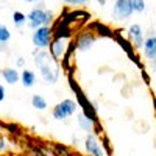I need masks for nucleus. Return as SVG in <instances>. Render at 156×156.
<instances>
[{"label":"nucleus","mask_w":156,"mask_h":156,"mask_svg":"<svg viewBox=\"0 0 156 156\" xmlns=\"http://www.w3.org/2000/svg\"><path fill=\"white\" fill-rule=\"evenodd\" d=\"M0 76L3 78V81L6 84H11V86H14L20 81V72L14 67H5L0 70Z\"/></svg>","instance_id":"ddd939ff"},{"label":"nucleus","mask_w":156,"mask_h":156,"mask_svg":"<svg viewBox=\"0 0 156 156\" xmlns=\"http://www.w3.org/2000/svg\"><path fill=\"white\" fill-rule=\"evenodd\" d=\"M66 5H72V6H80V5H86L90 0H62Z\"/></svg>","instance_id":"393cba45"},{"label":"nucleus","mask_w":156,"mask_h":156,"mask_svg":"<svg viewBox=\"0 0 156 156\" xmlns=\"http://www.w3.org/2000/svg\"><path fill=\"white\" fill-rule=\"evenodd\" d=\"M12 23H14L17 28H22L23 25L27 23V16H25L22 11H14L12 12Z\"/></svg>","instance_id":"aec40b11"},{"label":"nucleus","mask_w":156,"mask_h":156,"mask_svg":"<svg viewBox=\"0 0 156 156\" xmlns=\"http://www.w3.org/2000/svg\"><path fill=\"white\" fill-rule=\"evenodd\" d=\"M95 41H97V36L92 31H89V30H83L81 33H78L76 37L73 39L75 48L78 51H83V53H86V51H89L90 48H92Z\"/></svg>","instance_id":"0eeeda50"},{"label":"nucleus","mask_w":156,"mask_h":156,"mask_svg":"<svg viewBox=\"0 0 156 156\" xmlns=\"http://www.w3.org/2000/svg\"><path fill=\"white\" fill-rule=\"evenodd\" d=\"M133 5L131 0H115L112 5V12L111 16L114 20H126L133 16Z\"/></svg>","instance_id":"423d86ee"},{"label":"nucleus","mask_w":156,"mask_h":156,"mask_svg":"<svg viewBox=\"0 0 156 156\" xmlns=\"http://www.w3.org/2000/svg\"><path fill=\"white\" fill-rule=\"evenodd\" d=\"M23 66H25V58H23V56H19V58L16 59V67L20 69V67H23Z\"/></svg>","instance_id":"bb28decb"},{"label":"nucleus","mask_w":156,"mask_h":156,"mask_svg":"<svg viewBox=\"0 0 156 156\" xmlns=\"http://www.w3.org/2000/svg\"><path fill=\"white\" fill-rule=\"evenodd\" d=\"M53 20H55L53 12L50 9H45L44 5H39L30 9V12L27 14V25L31 30H36L39 27H51Z\"/></svg>","instance_id":"7ed1b4c3"},{"label":"nucleus","mask_w":156,"mask_h":156,"mask_svg":"<svg viewBox=\"0 0 156 156\" xmlns=\"http://www.w3.org/2000/svg\"><path fill=\"white\" fill-rule=\"evenodd\" d=\"M5 148H6V140L0 136V151H3Z\"/></svg>","instance_id":"cd10ccee"},{"label":"nucleus","mask_w":156,"mask_h":156,"mask_svg":"<svg viewBox=\"0 0 156 156\" xmlns=\"http://www.w3.org/2000/svg\"><path fill=\"white\" fill-rule=\"evenodd\" d=\"M76 123H78V126H80L83 131H86V134L87 133H94V128H95V123L89 119L87 115H84L81 111L76 114Z\"/></svg>","instance_id":"dca6fc26"},{"label":"nucleus","mask_w":156,"mask_h":156,"mask_svg":"<svg viewBox=\"0 0 156 156\" xmlns=\"http://www.w3.org/2000/svg\"><path fill=\"white\" fill-rule=\"evenodd\" d=\"M86 30L92 31L95 36H100V37H109V39L114 37V30H111L108 25H105V23L100 22V20H92V22H89L87 27H86Z\"/></svg>","instance_id":"f8f14e48"},{"label":"nucleus","mask_w":156,"mask_h":156,"mask_svg":"<svg viewBox=\"0 0 156 156\" xmlns=\"http://www.w3.org/2000/svg\"><path fill=\"white\" fill-rule=\"evenodd\" d=\"M51 148H53V151L56 153V156H67L70 148L67 145L64 144H59V142H51Z\"/></svg>","instance_id":"412c9836"},{"label":"nucleus","mask_w":156,"mask_h":156,"mask_svg":"<svg viewBox=\"0 0 156 156\" xmlns=\"http://www.w3.org/2000/svg\"><path fill=\"white\" fill-rule=\"evenodd\" d=\"M27 145H28V150L33 153V156H47L45 145L41 144V142H36V144H33L31 139L27 137Z\"/></svg>","instance_id":"f3484780"},{"label":"nucleus","mask_w":156,"mask_h":156,"mask_svg":"<svg viewBox=\"0 0 156 156\" xmlns=\"http://www.w3.org/2000/svg\"><path fill=\"white\" fill-rule=\"evenodd\" d=\"M100 144H101V147H103V151H105V154L112 156V148H111V142H109V137H108V136L101 134V136H100Z\"/></svg>","instance_id":"4be33fe9"},{"label":"nucleus","mask_w":156,"mask_h":156,"mask_svg":"<svg viewBox=\"0 0 156 156\" xmlns=\"http://www.w3.org/2000/svg\"><path fill=\"white\" fill-rule=\"evenodd\" d=\"M69 44H70V39H66V37H53L51 42L47 48V51L53 56L55 59L61 61L62 56L66 55V51L69 48Z\"/></svg>","instance_id":"6e6552de"},{"label":"nucleus","mask_w":156,"mask_h":156,"mask_svg":"<svg viewBox=\"0 0 156 156\" xmlns=\"http://www.w3.org/2000/svg\"><path fill=\"white\" fill-rule=\"evenodd\" d=\"M9 39H11V31L8 30V27H6L5 23L0 22V42L6 44Z\"/></svg>","instance_id":"5701e85b"},{"label":"nucleus","mask_w":156,"mask_h":156,"mask_svg":"<svg viewBox=\"0 0 156 156\" xmlns=\"http://www.w3.org/2000/svg\"><path fill=\"white\" fill-rule=\"evenodd\" d=\"M5 97H6V89L3 84H0V103L5 100Z\"/></svg>","instance_id":"a878e982"},{"label":"nucleus","mask_w":156,"mask_h":156,"mask_svg":"<svg viewBox=\"0 0 156 156\" xmlns=\"http://www.w3.org/2000/svg\"><path fill=\"white\" fill-rule=\"evenodd\" d=\"M51 39H53V31H51V27H39L36 30H33L31 34V42L34 45V48L39 50H47Z\"/></svg>","instance_id":"39448f33"},{"label":"nucleus","mask_w":156,"mask_h":156,"mask_svg":"<svg viewBox=\"0 0 156 156\" xmlns=\"http://www.w3.org/2000/svg\"><path fill=\"white\" fill-rule=\"evenodd\" d=\"M76 111H78L76 101L72 100V98H64L56 106H53V109H51V117H53L55 120L62 122V120H66L67 117H72Z\"/></svg>","instance_id":"20e7f679"},{"label":"nucleus","mask_w":156,"mask_h":156,"mask_svg":"<svg viewBox=\"0 0 156 156\" xmlns=\"http://www.w3.org/2000/svg\"><path fill=\"white\" fill-rule=\"evenodd\" d=\"M23 2H27V3H36V2H41V0H23Z\"/></svg>","instance_id":"473e14b6"},{"label":"nucleus","mask_w":156,"mask_h":156,"mask_svg":"<svg viewBox=\"0 0 156 156\" xmlns=\"http://www.w3.org/2000/svg\"><path fill=\"white\" fill-rule=\"evenodd\" d=\"M97 2H98V5H101V6L106 5V0H97Z\"/></svg>","instance_id":"2f4dec72"},{"label":"nucleus","mask_w":156,"mask_h":156,"mask_svg":"<svg viewBox=\"0 0 156 156\" xmlns=\"http://www.w3.org/2000/svg\"><path fill=\"white\" fill-rule=\"evenodd\" d=\"M128 41L131 42V45L134 48H142L144 47V31H142V27L139 23H133L131 27L128 28Z\"/></svg>","instance_id":"9b49d317"},{"label":"nucleus","mask_w":156,"mask_h":156,"mask_svg":"<svg viewBox=\"0 0 156 156\" xmlns=\"http://www.w3.org/2000/svg\"><path fill=\"white\" fill-rule=\"evenodd\" d=\"M112 39H115V42L123 48V51L128 55L129 59H131L133 62H136L140 69H144V67H142V64H140V61H139V58H136V48L131 45V42H129L128 39H125V37L120 34V30H114V37H112Z\"/></svg>","instance_id":"1a4fd4ad"},{"label":"nucleus","mask_w":156,"mask_h":156,"mask_svg":"<svg viewBox=\"0 0 156 156\" xmlns=\"http://www.w3.org/2000/svg\"><path fill=\"white\" fill-rule=\"evenodd\" d=\"M33 61L34 67L37 69L39 75L45 84H56L61 78V64L55 59L47 50H33Z\"/></svg>","instance_id":"f257e3e1"},{"label":"nucleus","mask_w":156,"mask_h":156,"mask_svg":"<svg viewBox=\"0 0 156 156\" xmlns=\"http://www.w3.org/2000/svg\"><path fill=\"white\" fill-rule=\"evenodd\" d=\"M5 50H6V44L0 42V51H5Z\"/></svg>","instance_id":"7c9ffc66"},{"label":"nucleus","mask_w":156,"mask_h":156,"mask_svg":"<svg viewBox=\"0 0 156 156\" xmlns=\"http://www.w3.org/2000/svg\"><path fill=\"white\" fill-rule=\"evenodd\" d=\"M72 144H73V145H75V147H76V145H78V144H80V139H78V137H76V136H73V137H72Z\"/></svg>","instance_id":"c756f323"},{"label":"nucleus","mask_w":156,"mask_h":156,"mask_svg":"<svg viewBox=\"0 0 156 156\" xmlns=\"http://www.w3.org/2000/svg\"><path fill=\"white\" fill-rule=\"evenodd\" d=\"M142 78H144V81L145 83H150V78H148V75H147V72L142 69Z\"/></svg>","instance_id":"c85d7f7f"},{"label":"nucleus","mask_w":156,"mask_h":156,"mask_svg":"<svg viewBox=\"0 0 156 156\" xmlns=\"http://www.w3.org/2000/svg\"><path fill=\"white\" fill-rule=\"evenodd\" d=\"M84 150L89 156H106L103 151V147L100 144L98 137L94 133H87L84 139Z\"/></svg>","instance_id":"9d476101"},{"label":"nucleus","mask_w":156,"mask_h":156,"mask_svg":"<svg viewBox=\"0 0 156 156\" xmlns=\"http://www.w3.org/2000/svg\"><path fill=\"white\" fill-rule=\"evenodd\" d=\"M36 81H37V76H36V72H34V70H31V69H23V70L20 72V83H22L23 87L30 89V87H33V86L36 84Z\"/></svg>","instance_id":"2eb2a0df"},{"label":"nucleus","mask_w":156,"mask_h":156,"mask_svg":"<svg viewBox=\"0 0 156 156\" xmlns=\"http://www.w3.org/2000/svg\"><path fill=\"white\" fill-rule=\"evenodd\" d=\"M151 66H153V69H156V56L151 59Z\"/></svg>","instance_id":"72a5a7b5"},{"label":"nucleus","mask_w":156,"mask_h":156,"mask_svg":"<svg viewBox=\"0 0 156 156\" xmlns=\"http://www.w3.org/2000/svg\"><path fill=\"white\" fill-rule=\"evenodd\" d=\"M131 5L134 12H144L145 11V0H131Z\"/></svg>","instance_id":"b1692460"},{"label":"nucleus","mask_w":156,"mask_h":156,"mask_svg":"<svg viewBox=\"0 0 156 156\" xmlns=\"http://www.w3.org/2000/svg\"><path fill=\"white\" fill-rule=\"evenodd\" d=\"M2 126L6 129V131H8L9 134H12V136H14V137H20V136H23L22 128H20V125H17V123L8 122V123H2Z\"/></svg>","instance_id":"6ab92c4d"},{"label":"nucleus","mask_w":156,"mask_h":156,"mask_svg":"<svg viewBox=\"0 0 156 156\" xmlns=\"http://www.w3.org/2000/svg\"><path fill=\"white\" fill-rule=\"evenodd\" d=\"M31 106H33L36 111H45V109L48 108V103H47V100H45L44 95L34 94V95L31 97Z\"/></svg>","instance_id":"a211bd4d"},{"label":"nucleus","mask_w":156,"mask_h":156,"mask_svg":"<svg viewBox=\"0 0 156 156\" xmlns=\"http://www.w3.org/2000/svg\"><path fill=\"white\" fill-rule=\"evenodd\" d=\"M67 81H69V86H70V89H72V92L75 94V101H76L78 108H81V112H83L84 115H87L95 125L100 123V122H98V112H97L95 103H92V101H90V100L84 95V92H83V89L80 87V84L75 81L73 70H69V72H67Z\"/></svg>","instance_id":"f03ea898"},{"label":"nucleus","mask_w":156,"mask_h":156,"mask_svg":"<svg viewBox=\"0 0 156 156\" xmlns=\"http://www.w3.org/2000/svg\"><path fill=\"white\" fill-rule=\"evenodd\" d=\"M142 50H144V56L148 61H151L156 56V34H148V37L144 41Z\"/></svg>","instance_id":"4468645a"}]
</instances>
